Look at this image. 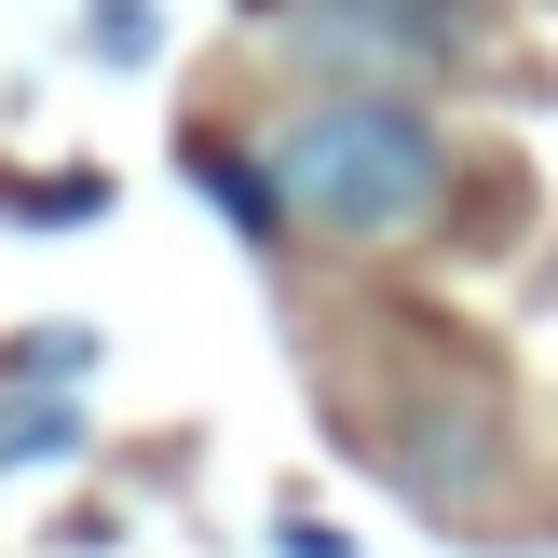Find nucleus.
Instances as JSON below:
<instances>
[{"label": "nucleus", "mask_w": 558, "mask_h": 558, "mask_svg": "<svg viewBox=\"0 0 558 558\" xmlns=\"http://www.w3.org/2000/svg\"><path fill=\"white\" fill-rule=\"evenodd\" d=\"M259 163L287 191V232H327V245H409L450 205V136L409 96H381V82H341V96L287 109L259 136Z\"/></svg>", "instance_id": "f257e3e1"}, {"label": "nucleus", "mask_w": 558, "mask_h": 558, "mask_svg": "<svg viewBox=\"0 0 558 558\" xmlns=\"http://www.w3.org/2000/svg\"><path fill=\"white\" fill-rule=\"evenodd\" d=\"M191 178H205V205L232 218L245 245L272 259V232H287V191H272V163L245 150V136H218V123H191Z\"/></svg>", "instance_id": "f03ea898"}, {"label": "nucleus", "mask_w": 558, "mask_h": 558, "mask_svg": "<svg viewBox=\"0 0 558 558\" xmlns=\"http://www.w3.org/2000/svg\"><path fill=\"white\" fill-rule=\"evenodd\" d=\"M69 450H82V409L54 396V381L0 396V477H14V463H69Z\"/></svg>", "instance_id": "7ed1b4c3"}, {"label": "nucleus", "mask_w": 558, "mask_h": 558, "mask_svg": "<svg viewBox=\"0 0 558 558\" xmlns=\"http://www.w3.org/2000/svg\"><path fill=\"white\" fill-rule=\"evenodd\" d=\"M82 41H96V69H150L163 54V0H82Z\"/></svg>", "instance_id": "20e7f679"}, {"label": "nucleus", "mask_w": 558, "mask_h": 558, "mask_svg": "<svg viewBox=\"0 0 558 558\" xmlns=\"http://www.w3.org/2000/svg\"><path fill=\"white\" fill-rule=\"evenodd\" d=\"M354 14H396V27H463V0H354Z\"/></svg>", "instance_id": "39448f33"}]
</instances>
